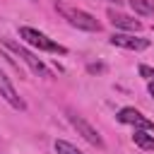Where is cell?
<instances>
[{
    "label": "cell",
    "instance_id": "1",
    "mask_svg": "<svg viewBox=\"0 0 154 154\" xmlns=\"http://www.w3.org/2000/svg\"><path fill=\"white\" fill-rule=\"evenodd\" d=\"M55 10L77 29H84V31H101V24L84 10H77V7H70L65 2H55Z\"/></svg>",
    "mask_w": 154,
    "mask_h": 154
},
{
    "label": "cell",
    "instance_id": "2",
    "mask_svg": "<svg viewBox=\"0 0 154 154\" xmlns=\"http://www.w3.org/2000/svg\"><path fill=\"white\" fill-rule=\"evenodd\" d=\"M19 36H22L29 46H34V48H38V51L60 53V55H65V53H67V48H65V46H60V43L51 41L46 34H41V31H38V29H34V26H19Z\"/></svg>",
    "mask_w": 154,
    "mask_h": 154
},
{
    "label": "cell",
    "instance_id": "3",
    "mask_svg": "<svg viewBox=\"0 0 154 154\" xmlns=\"http://www.w3.org/2000/svg\"><path fill=\"white\" fill-rule=\"evenodd\" d=\"M67 120H70V125H72V128H75V130H77V132H79L89 144H94V147H99V149H103V147H106V142H103V137L99 135V130H96V128H91L82 116H77L75 111H67Z\"/></svg>",
    "mask_w": 154,
    "mask_h": 154
},
{
    "label": "cell",
    "instance_id": "4",
    "mask_svg": "<svg viewBox=\"0 0 154 154\" xmlns=\"http://www.w3.org/2000/svg\"><path fill=\"white\" fill-rule=\"evenodd\" d=\"M2 43H5L12 53H17V55H19V58L31 67V72H36V75H41V77H51V70L43 65V60H41V58H36L34 53H29L24 46H19V43H14V41H10V38H2Z\"/></svg>",
    "mask_w": 154,
    "mask_h": 154
},
{
    "label": "cell",
    "instance_id": "5",
    "mask_svg": "<svg viewBox=\"0 0 154 154\" xmlns=\"http://www.w3.org/2000/svg\"><path fill=\"white\" fill-rule=\"evenodd\" d=\"M118 120L125 123V125H135V128H140V130H154V123H152L147 116H142L137 108H132V106L120 108V111H118Z\"/></svg>",
    "mask_w": 154,
    "mask_h": 154
},
{
    "label": "cell",
    "instance_id": "6",
    "mask_svg": "<svg viewBox=\"0 0 154 154\" xmlns=\"http://www.w3.org/2000/svg\"><path fill=\"white\" fill-rule=\"evenodd\" d=\"M0 96L12 106V108H17V111H26V103H24V99L14 91V87H12V82H10V77L0 70Z\"/></svg>",
    "mask_w": 154,
    "mask_h": 154
},
{
    "label": "cell",
    "instance_id": "7",
    "mask_svg": "<svg viewBox=\"0 0 154 154\" xmlns=\"http://www.w3.org/2000/svg\"><path fill=\"white\" fill-rule=\"evenodd\" d=\"M108 41H111V46H120V48H128V51L149 48V38H142V36H135V34H113Z\"/></svg>",
    "mask_w": 154,
    "mask_h": 154
},
{
    "label": "cell",
    "instance_id": "8",
    "mask_svg": "<svg viewBox=\"0 0 154 154\" xmlns=\"http://www.w3.org/2000/svg\"><path fill=\"white\" fill-rule=\"evenodd\" d=\"M108 19L113 26L118 29H125V31H140L142 29V22L130 17V14H123V12H116V10H108Z\"/></svg>",
    "mask_w": 154,
    "mask_h": 154
},
{
    "label": "cell",
    "instance_id": "9",
    "mask_svg": "<svg viewBox=\"0 0 154 154\" xmlns=\"http://www.w3.org/2000/svg\"><path fill=\"white\" fill-rule=\"evenodd\" d=\"M132 142H135L140 149H144V152H154V135H149V130H140V128H135V132H132Z\"/></svg>",
    "mask_w": 154,
    "mask_h": 154
},
{
    "label": "cell",
    "instance_id": "10",
    "mask_svg": "<svg viewBox=\"0 0 154 154\" xmlns=\"http://www.w3.org/2000/svg\"><path fill=\"white\" fill-rule=\"evenodd\" d=\"M130 7L137 14H154V0H130Z\"/></svg>",
    "mask_w": 154,
    "mask_h": 154
},
{
    "label": "cell",
    "instance_id": "11",
    "mask_svg": "<svg viewBox=\"0 0 154 154\" xmlns=\"http://www.w3.org/2000/svg\"><path fill=\"white\" fill-rule=\"evenodd\" d=\"M53 147H55V152H58V154H84L82 149H77L75 144H70L67 140H55V144H53Z\"/></svg>",
    "mask_w": 154,
    "mask_h": 154
},
{
    "label": "cell",
    "instance_id": "12",
    "mask_svg": "<svg viewBox=\"0 0 154 154\" xmlns=\"http://www.w3.org/2000/svg\"><path fill=\"white\" fill-rule=\"evenodd\" d=\"M140 75L147 77V79H154V70H152L149 65H140Z\"/></svg>",
    "mask_w": 154,
    "mask_h": 154
},
{
    "label": "cell",
    "instance_id": "13",
    "mask_svg": "<svg viewBox=\"0 0 154 154\" xmlns=\"http://www.w3.org/2000/svg\"><path fill=\"white\" fill-rule=\"evenodd\" d=\"M87 70H89V72H103L106 67H103V65H94V63H91V65H87Z\"/></svg>",
    "mask_w": 154,
    "mask_h": 154
},
{
    "label": "cell",
    "instance_id": "14",
    "mask_svg": "<svg viewBox=\"0 0 154 154\" xmlns=\"http://www.w3.org/2000/svg\"><path fill=\"white\" fill-rule=\"evenodd\" d=\"M149 94L154 96V79H149Z\"/></svg>",
    "mask_w": 154,
    "mask_h": 154
},
{
    "label": "cell",
    "instance_id": "15",
    "mask_svg": "<svg viewBox=\"0 0 154 154\" xmlns=\"http://www.w3.org/2000/svg\"><path fill=\"white\" fill-rule=\"evenodd\" d=\"M108 2H120V0H108Z\"/></svg>",
    "mask_w": 154,
    "mask_h": 154
}]
</instances>
